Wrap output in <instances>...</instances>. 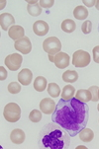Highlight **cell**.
Listing matches in <instances>:
<instances>
[{"mask_svg": "<svg viewBox=\"0 0 99 149\" xmlns=\"http://www.w3.org/2000/svg\"><path fill=\"white\" fill-rule=\"evenodd\" d=\"M89 120V106L77 98L70 100L60 99L52 120L60 125L70 137H74L86 127Z\"/></svg>", "mask_w": 99, "mask_h": 149, "instance_id": "6da1fadb", "label": "cell"}, {"mask_svg": "<svg viewBox=\"0 0 99 149\" xmlns=\"http://www.w3.org/2000/svg\"><path fill=\"white\" fill-rule=\"evenodd\" d=\"M39 138L40 146L46 149H67L70 145V135L54 122L43 127Z\"/></svg>", "mask_w": 99, "mask_h": 149, "instance_id": "7a4b0ae2", "label": "cell"}, {"mask_svg": "<svg viewBox=\"0 0 99 149\" xmlns=\"http://www.w3.org/2000/svg\"><path fill=\"white\" fill-rule=\"evenodd\" d=\"M3 116L8 123H17L21 118V109L16 103H8L4 108Z\"/></svg>", "mask_w": 99, "mask_h": 149, "instance_id": "3957f363", "label": "cell"}, {"mask_svg": "<svg viewBox=\"0 0 99 149\" xmlns=\"http://www.w3.org/2000/svg\"><path fill=\"white\" fill-rule=\"evenodd\" d=\"M43 49L44 52L50 55H55L60 52L62 49V42L57 37H50L46 39L43 42Z\"/></svg>", "mask_w": 99, "mask_h": 149, "instance_id": "277c9868", "label": "cell"}, {"mask_svg": "<svg viewBox=\"0 0 99 149\" xmlns=\"http://www.w3.org/2000/svg\"><path fill=\"white\" fill-rule=\"evenodd\" d=\"M90 54L87 52L82 49H78L72 55V64L75 67L78 68H83L86 67L88 64L90 63Z\"/></svg>", "mask_w": 99, "mask_h": 149, "instance_id": "5b68a950", "label": "cell"}, {"mask_svg": "<svg viewBox=\"0 0 99 149\" xmlns=\"http://www.w3.org/2000/svg\"><path fill=\"white\" fill-rule=\"evenodd\" d=\"M23 61V57L20 54H12L6 56L5 58V65L6 67H8L11 71H16L21 67Z\"/></svg>", "mask_w": 99, "mask_h": 149, "instance_id": "8992f818", "label": "cell"}, {"mask_svg": "<svg viewBox=\"0 0 99 149\" xmlns=\"http://www.w3.org/2000/svg\"><path fill=\"white\" fill-rule=\"evenodd\" d=\"M14 47L17 52H20L23 54H28L32 50V44L28 37H24L14 42Z\"/></svg>", "mask_w": 99, "mask_h": 149, "instance_id": "52a82bcc", "label": "cell"}, {"mask_svg": "<svg viewBox=\"0 0 99 149\" xmlns=\"http://www.w3.org/2000/svg\"><path fill=\"white\" fill-rule=\"evenodd\" d=\"M55 107L57 105H55V101L51 98H44L40 102V110L45 115H52L55 112Z\"/></svg>", "mask_w": 99, "mask_h": 149, "instance_id": "ba28073f", "label": "cell"}, {"mask_svg": "<svg viewBox=\"0 0 99 149\" xmlns=\"http://www.w3.org/2000/svg\"><path fill=\"white\" fill-rule=\"evenodd\" d=\"M49 30H50L49 24L47 22L43 21V20H38L33 25V31L39 37L46 36L49 33Z\"/></svg>", "mask_w": 99, "mask_h": 149, "instance_id": "9c48e42d", "label": "cell"}, {"mask_svg": "<svg viewBox=\"0 0 99 149\" xmlns=\"http://www.w3.org/2000/svg\"><path fill=\"white\" fill-rule=\"evenodd\" d=\"M70 55L65 52H59L58 54L55 55V61L54 63L58 68L63 69L65 67H68L70 65Z\"/></svg>", "mask_w": 99, "mask_h": 149, "instance_id": "30bf717a", "label": "cell"}, {"mask_svg": "<svg viewBox=\"0 0 99 149\" xmlns=\"http://www.w3.org/2000/svg\"><path fill=\"white\" fill-rule=\"evenodd\" d=\"M14 24L15 19L10 13H2L0 15V26L3 31H8Z\"/></svg>", "mask_w": 99, "mask_h": 149, "instance_id": "8fae6325", "label": "cell"}, {"mask_svg": "<svg viewBox=\"0 0 99 149\" xmlns=\"http://www.w3.org/2000/svg\"><path fill=\"white\" fill-rule=\"evenodd\" d=\"M8 36L11 38L12 40H14L15 42L18 40L22 39L25 36V30L24 28L21 27L20 25H14L8 30Z\"/></svg>", "mask_w": 99, "mask_h": 149, "instance_id": "7c38bea8", "label": "cell"}, {"mask_svg": "<svg viewBox=\"0 0 99 149\" xmlns=\"http://www.w3.org/2000/svg\"><path fill=\"white\" fill-rule=\"evenodd\" d=\"M32 79H33V73L28 68L22 69L18 74V81L20 82V84L24 86L29 85L32 82Z\"/></svg>", "mask_w": 99, "mask_h": 149, "instance_id": "4fadbf2b", "label": "cell"}, {"mask_svg": "<svg viewBox=\"0 0 99 149\" xmlns=\"http://www.w3.org/2000/svg\"><path fill=\"white\" fill-rule=\"evenodd\" d=\"M25 138H26V134L20 128H15L10 133V139L14 144H22L25 141Z\"/></svg>", "mask_w": 99, "mask_h": 149, "instance_id": "5bb4252c", "label": "cell"}, {"mask_svg": "<svg viewBox=\"0 0 99 149\" xmlns=\"http://www.w3.org/2000/svg\"><path fill=\"white\" fill-rule=\"evenodd\" d=\"M27 10H28V13H29L31 16L33 17H37L41 15L42 13V7L40 6L39 1H27Z\"/></svg>", "mask_w": 99, "mask_h": 149, "instance_id": "9a60e30c", "label": "cell"}, {"mask_svg": "<svg viewBox=\"0 0 99 149\" xmlns=\"http://www.w3.org/2000/svg\"><path fill=\"white\" fill-rule=\"evenodd\" d=\"M75 98L78 99L79 101L83 103H87L89 101L92 100V96H91V93L89 90L86 89H79L75 93Z\"/></svg>", "mask_w": 99, "mask_h": 149, "instance_id": "2e32d148", "label": "cell"}, {"mask_svg": "<svg viewBox=\"0 0 99 149\" xmlns=\"http://www.w3.org/2000/svg\"><path fill=\"white\" fill-rule=\"evenodd\" d=\"M73 16L77 20H85L88 17V10L84 6L79 5L73 10Z\"/></svg>", "mask_w": 99, "mask_h": 149, "instance_id": "e0dca14e", "label": "cell"}, {"mask_svg": "<svg viewBox=\"0 0 99 149\" xmlns=\"http://www.w3.org/2000/svg\"><path fill=\"white\" fill-rule=\"evenodd\" d=\"M48 87L47 79L44 76H38L34 80V89L38 92H43Z\"/></svg>", "mask_w": 99, "mask_h": 149, "instance_id": "ac0fdd59", "label": "cell"}, {"mask_svg": "<svg viewBox=\"0 0 99 149\" xmlns=\"http://www.w3.org/2000/svg\"><path fill=\"white\" fill-rule=\"evenodd\" d=\"M75 29H77V24L72 19H65L63 20L62 23V30L63 32L67 33V34H70V33L74 32Z\"/></svg>", "mask_w": 99, "mask_h": 149, "instance_id": "d6986e66", "label": "cell"}, {"mask_svg": "<svg viewBox=\"0 0 99 149\" xmlns=\"http://www.w3.org/2000/svg\"><path fill=\"white\" fill-rule=\"evenodd\" d=\"M78 79V73L75 70H67L62 74V80L67 83H74Z\"/></svg>", "mask_w": 99, "mask_h": 149, "instance_id": "ffe728a7", "label": "cell"}, {"mask_svg": "<svg viewBox=\"0 0 99 149\" xmlns=\"http://www.w3.org/2000/svg\"><path fill=\"white\" fill-rule=\"evenodd\" d=\"M48 94H49L52 98H58L60 96V94H62V90H60V86L57 83H50L47 87Z\"/></svg>", "mask_w": 99, "mask_h": 149, "instance_id": "44dd1931", "label": "cell"}, {"mask_svg": "<svg viewBox=\"0 0 99 149\" xmlns=\"http://www.w3.org/2000/svg\"><path fill=\"white\" fill-rule=\"evenodd\" d=\"M75 94V88L72 85H65L62 90V99L65 100H70L73 98V96Z\"/></svg>", "mask_w": 99, "mask_h": 149, "instance_id": "7402d4cb", "label": "cell"}, {"mask_svg": "<svg viewBox=\"0 0 99 149\" xmlns=\"http://www.w3.org/2000/svg\"><path fill=\"white\" fill-rule=\"evenodd\" d=\"M79 138L83 142H90L94 138V132L90 128H83L79 132Z\"/></svg>", "mask_w": 99, "mask_h": 149, "instance_id": "603a6c76", "label": "cell"}, {"mask_svg": "<svg viewBox=\"0 0 99 149\" xmlns=\"http://www.w3.org/2000/svg\"><path fill=\"white\" fill-rule=\"evenodd\" d=\"M29 120L35 123H39L42 120V112L39 110H33L29 115Z\"/></svg>", "mask_w": 99, "mask_h": 149, "instance_id": "cb8c5ba5", "label": "cell"}, {"mask_svg": "<svg viewBox=\"0 0 99 149\" xmlns=\"http://www.w3.org/2000/svg\"><path fill=\"white\" fill-rule=\"evenodd\" d=\"M7 89H8L9 93H11V94H18L21 91V85L18 82H11L9 83Z\"/></svg>", "mask_w": 99, "mask_h": 149, "instance_id": "d4e9b609", "label": "cell"}, {"mask_svg": "<svg viewBox=\"0 0 99 149\" xmlns=\"http://www.w3.org/2000/svg\"><path fill=\"white\" fill-rule=\"evenodd\" d=\"M81 31H82L83 34H89L92 31V24H91V21L89 20H86V21L83 22V24L81 25Z\"/></svg>", "mask_w": 99, "mask_h": 149, "instance_id": "484cf974", "label": "cell"}, {"mask_svg": "<svg viewBox=\"0 0 99 149\" xmlns=\"http://www.w3.org/2000/svg\"><path fill=\"white\" fill-rule=\"evenodd\" d=\"M88 90L90 91L91 96H92V100H91V101H93V102H97V101H98V90H99V88L96 85H93V86H91Z\"/></svg>", "mask_w": 99, "mask_h": 149, "instance_id": "4316f807", "label": "cell"}, {"mask_svg": "<svg viewBox=\"0 0 99 149\" xmlns=\"http://www.w3.org/2000/svg\"><path fill=\"white\" fill-rule=\"evenodd\" d=\"M39 3H40V6L42 7V8L49 9L55 4V1L54 0H40Z\"/></svg>", "mask_w": 99, "mask_h": 149, "instance_id": "83f0119b", "label": "cell"}, {"mask_svg": "<svg viewBox=\"0 0 99 149\" xmlns=\"http://www.w3.org/2000/svg\"><path fill=\"white\" fill-rule=\"evenodd\" d=\"M92 54H93V60H94L96 63H99V45H96L94 49H93Z\"/></svg>", "mask_w": 99, "mask_h": 149, "instance_id": "f1b7e54d", "label": "cell"}, {"mask_svg": "<svg viewBox=\"0 0 99 149\" xmlns=\"http://www.w3.org/2000/svg\"><path fill=\"white\" fill-rule=\"evenodd\" d=\"M0 74H1L0 75V80H1V81H4V80L7 78V71L3 66H0Z\"/></svg>", "mask_w": 99, "mask_h": 149, "instance_id": "f546056e", "label": "cell"}, {"mask_svg": "<svg viewBox=\"0 0 99 149\" xmlns=\"http://www.w3.org/2000/svg\"><path fill=\"white\" fill-rule=\"evenodd\" d=\"M82 2H83V4H85L86 6H88V7H92L96 4V1H86V0H83Z\"/></svg>", "mask_w": 99, "mask_h": 149, "instance_id": "4dcf8cb0", "label": "cell"}, {"mask_svg": "<svg viewBox=\"0 0 99 149\" xmlns=\"http://www.w3.org/2000/svg\"><path fill=\"white\" fill-rule=\"evenodd\" d=\"M49 60L51 62H54L55 61V56H54V55H50L49 54Z\"/></svg>", "mask_w": 99, "mask_h": 149, "instance_id": "1f68e13d", "label": "cell"}, {"mask_svg": "<svg viewBox=\"0 0 99 149\" xmlns=\"http://www.w3.org/2000/svg\"><path fill=\"white\" fill-rule=\"evenodd\" d=\"M95 7H96V9H97V10H99V0H97V1H96Z\"/></svg>", "mask_w": 99, "mask_h": 149, "instance_id": "d6a6232c", "label": "cell"}, {"mask_svg": "<svg viewBox=\"0 0 99 149\" xmlns=\"http://www.w3.org/2000/svg\"><path fill=\"white\" fill-rule=\"evenodd\" d=\"M1 3H2V6H1V9L3 8V6L5 7V5H6V1H1Z\"/></svg>", "mask_w": 99, "mask_h": 149, "instance_id": "836d02e7", "label": "cell"}, {"mask_svg": "<svg viewBox=\"0 0 99 149\" xmlns=\"http://www.w3.org/2000/svg\"><path fill=\"white\" fill-rule=\"evenodd\" d=\"M97 110H98V112H99V105L97 106Z\"/></svg>", "mask_w": 99, "mask_h": 149, "instance_id": "e575fe53", "label": "cell"}, {"mask_svg": "<svg viewBox=\"0 0 99 149\" xmlns=\"http://www.w3.org/2000/svg\"><path fill=\"white\" fill-rule=\"evenodd\" d=\"M98 100H99V90H98Z\"/></svg>", "mask_w": 99, "mask_h": 149, "instance_id": "d590c367", "label": "cell"}, {"mask_svg": "<svg viewBox=\"0 0 99 149\" xmlns=\"http://www.w3.org/2000/svg\"><path fill=\"white\" fill-rule=\"evenodd\" d=\"M98 32H99V25H98Z\"/></svg>", "mask_w": 99, "mask_h": 149, "instance_id": "8d00e7d4", "label": "cell"}]
</instances>
